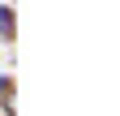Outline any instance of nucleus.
Segmentation results:
<instances>
[{
  "instance_id": "nucleus-1",
  "label": "nucleus",
  "mask_w": 120,
  "mask_h": 116,
  "mask_svg": "<svg viewBox=\"0 0 120 116\" xmlns=\"http://www.w3.org/2000/svg\"><path fill=\"white\" fill-rule=\"evenodd\" d=\"M13 35H17V17H13V9H9V4H0V39L13 43Z\"/></svg>"
},
{
  "instance_id": "nucleus-2",
  "label": "nucleus",
  "mask_w": 120,
  "mask_h": 116,
  "mask_svg": "<svg viewBox=\"0 0 120 116\" xmlns=\"http://www.w3.org/2000/svg\"><path fill=\"white\" fill-rule=\"evenodd\" d=\"M0 108L13 116V82H9V77H0Z\"/></svg>"
}]
</instances>
